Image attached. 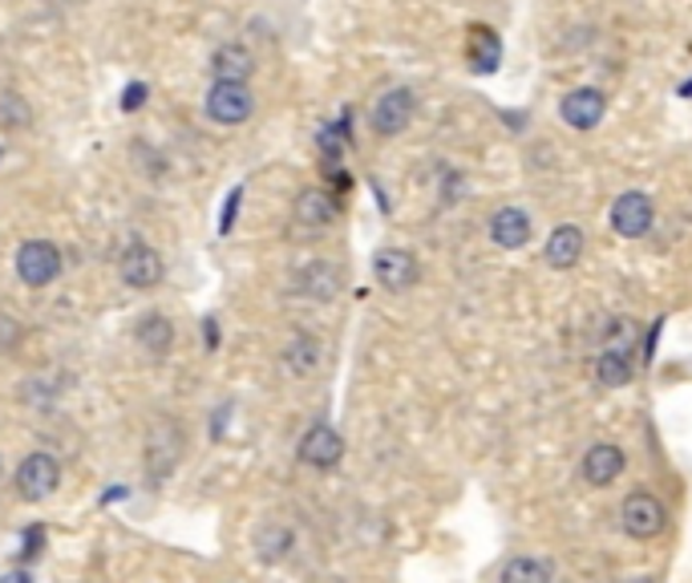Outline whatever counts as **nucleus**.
I'll use <instances>...</instances> for the list:
<instances>
[{
  "instance_id": "nucleus-16",
  "label": "nucleus",
  "mask_w": 692,
  "mask_h": 583,
  "mask_svg": "<svg viewBox=\"0 0 692 583\" xmlns=\"http://www.w3.org/2000/svg\"><path fill=\"white\" fill-rule=\"evenodd\" d=\"M583 247H587V239H583L580 224H558L543 244V259H547V268L567 271L583 259Z\"/></svg>"
},
{
  "instance_id": "nucleus-14",
  "label": "nucleus",
  "mask_w": 692,
  "mask_h": 583,
  "mask_svg": "<svg viewBox=\"0 0 692 583\" xmlns=\"http://www.w3.org/2000/svg\"><path fill=\"white\" fill-rule=\"evenodd\" d=\"M162 271H167V264H162V256H158L155 247L130 244L122 251V280L130 284V288H138V292L158 288V284H162Z\"/></svg>"
},
{
  "instance_id": "nucleus-28",
  "label": "nucleus",
  "mask_w": 692,
  "mask_h": 583,
  "mask_svg": "<svg viewBox=\"0 0 692 583\" xmlns=\"http://www.w3.org/2000/svg\"><path fill=\"white\" fill-rule=\"evenodd\" d=\"M620 583H660L656 575H627V580H620Z\"/></svg>"
},
{
  "instance_id": "nucleus-20",
  "label": "nucleus",
  "mask_w": 692,
  "mask_h": 583,
  "mask_svg": "<svg viewBox=\"0 0 692 583\" xmlns=\"http://www.w3.org/2000/svg\"><path fill=\"white\" fill-rule=\"evenodd\" d=\"M320 357H324V345L316 337H308V333L291 337V345L284 348V365H288L296 377H313V373L320 369Z\"/></svg>"
},
{
  "instance_id": "nucleus-5",
  "label": "nucleus",
  "mask_w": 692,
  "mask_h": 583,
  "mask_svg": "<svg viewBox=\"0 0 692 583\" xmlns=\"http://www.w3.org/2000/svg\"><path fill=\"white\" fill-rule=\"evenodd\" d=\"M373 280L393 296H402V292H414L422 284V264L405 247H380L373 256Z\"/></svg>"
},
{
  "instance_id": "nucleus-11",
  "label": "nucleus",
  "mask_w": 692,
  "mask_h": 583,
  "mask_svg": "<svg viewBox=\"0 0 692 583\" xmlns=\"http://www.w3.org/2000/svg\"><path fill=\"white\" fill-rule=\"evenodd\" d=\"M531 239H535V219H531V211L506 202V207H498V211L491 215V244L494 247H503V251H523Z\"/></svg>"
},
{
  "instance_id": "nucleus-13",
  "label": "nucleus",
  "mask_w": 692,
  "mask_h": 583,
  "mask_svg": "<svg viewBox=\"0 0 692 583\" xmlns=\"http://www.w3.org/2000/svg\"><path fill=\"white\" fill-rule=\"evenodd\" d=\"M466 66L474 69L478 78H486V73H494V69L503 66V37H498V29H491V24H469Z\"/></svg>"
},
{
  "instance_id": "nucleus-23",
  "label": "nucleus",
  "mask_w": 692,
  "mask_h": 583,
  "mask_svg": "<svg viewBox=\"0 0 692 583\" xmlns=\"http://www.w3.org/2000/svg\"><path fill=\"white\" fill-rule=\"evenodd\" d=\"M29 126H33V106H29L21 93H0V130L21 135Z\"/></svg>"
},
{
  "instance_id": "nucleus-15",
  "label": "nucleus",
  "mask_w": 692,
  "mask_h": 583,
  "mask_svg": "<svg viewBox=\"0 0 692 583\" xmlns=\"http://www.w3.org/2000/svg\"><path fill=\"white\" fill-rule=\"evenodd\" d=\"M340 268H333L328 259H313V264H304L296 276H291V288L296 296H308V300H336L340 296Z\"/></svg>"
},
{
  "instance_id": "nucleus-6",
  "label": "nucleus",
  "mask_w": 692,
  "mask_h": 583,
  "mask_svg": "<svg viewBox=\"0 0 692 583\" xmlns=\"http://www.w3.org/2000/svg\"><path fill=\"white\" fill-rule=\"evenodd\" d=\"M256 113V93L247 81H215L207 93V118L219 126H244Z\"/></svg>"
},
{
  "instance_id": "nucleus-25",
  "label": "nucleus",
  "mask_w": 692,
  "mask_h": 583,
  "mask_svg": "<svg viewBox=\"0 0 692 583\" xmlns=\"http://www.w3.org/2000/svg\"><path fill=\"white\" fill-rule=\"evenodd\" d=\"M462 187H466V179H462V175H454V170H449L446 175V182H442V202H458L462 199Z\"/></svg>"
},
{
  "instance_id": "nucleus-21",
  "label": "nucleus",
  "mask_w": 692,
  "mask_h": 583,
  "mask_svg": "<svg viewBox=\"0 0 692 583\" xmlns=\"http://www.w3.org/2000/svg\"><path fill=\"white\" fill-rule=\"evenodd\" d=\"M291 547H296V535H291L284 523H264V527L256 531V551L264 563H279Z\"/></svg>"
},
{
  "instance_id": "nucleus-8",
  "label": "nucleus",
  "mask_w": 692,
  "mask_h": 583,
  "mask_svg": "<svg viewBox=\"0 0 692 583\" xmlns=\"http://www.w3.org/2000/svg\"><path fill=\"white\" fill-rule=\"evenodd\" d=\"M17 276L29 288H49L61 276V251L49 239H29L17 247Z\"/></svg>"
},
{
  "instance_id": "nucleus-22",
  "label": "nucleus",
  "mask_w": 692,
  "mask_h": 583,
  "mask_svg": "<svg viewBox=\"0 0 692 583\" xmlns=\"http://www.w3.org/2000/svg\"><path fill=\"white\" fill-rule=\"evenodd\" d=\"M138 345L150 357H167L170 345H175V325H170L167 316H146L142 325H138Z\"/></svg>"
},
{
  "instance_id": "nucleus-10",
  "label": "nucleus",
  "mask_w": 692,
  "mask_h": 583,
  "mask_svg": "<svg viewBox=\"0 0 692 583\" xmlns=\"http://www.w3.org/2000/svg\"><path fill=\"white\" fill-rule=\"evenodd\" d=\"M57 483H61V466H57L53 454H29V458L17 466V491H21V498H29V503L49 498V494L57 491Z\"/></svg>"
},
{
  "instance_id": "nucleus-2",
  "label": "nucleus",
  "mask_w": 692,
  "mask_h": 583,
  "mask_svg": "<svg viewBox=\"0 0 692 583\" xmlns=\"http://www.w3.org/2000/svg\"><path fill=\"white\" fill-rule=\"evenodd\" d=\"M414 118H417V93L409 90V86H393V90H385L369 110V126L377 138L405 135V130L414 126Z\"/></svg>"
},
{
  "instance_id": "nucleus-1",
  "label": "nucleus",
  "mask_w": 692,
  "mask_h": 583,
  "mask_svg": "<svg viewBox=\"0 0 692 583\" xmlns=\"http://www.w3.org/2000/svg\"><path fill=\"white\" fill-rule=\"evenodd\" d=\"M620 531L636 543H652L669 531V506L660 503L652 491H632L620 503Z\"/></svg>"
},
{
  "instance_id": "nucleus-9",
  "label": "nucleus",
  "mask_w": 692,
  "mask_h": 583,
  "mask_svg": "<svg viewBox=\"0 0 692 583\" xmlns=\"http://www.w3.org/2000/svg\"><path fill=\"white\" fill-rule=\"evenodd\" d=\"M603 113H607V98H603V90H595V86H580V90H571L558 98V118H563L571 130H580V135L595 130V126L603 122Z\"/></svg>"
},
{
  "instance_id": "nucleus-3",
  "label": "nucleus",
  "mask_w": 692,
  "mask_h": 583,
  "mask_svg": "<svg viewBox=\"0 0 692 583\" xmlns=\"http://www.w3.org/2000/svg\"><path fill=\"white\" fill-rule=\"evenodd\" d=\"M607 224L620 239H644L652 236V227H656V202L647 191H624L620 199L612 202V211H607Z\"/></svg>"
},
{
  "instance_id": "nucleus-18",
  "label": "nucleus",
  "mask_w": 692,
  "mask_h": 583,
  "mask_svg": "<svg viewBox=\"0 0 692 583\" xmlns=\"http://www.w3.org/2000/svg\"><path fill=\"white\" fill-rule=\"evenodd\" d=\"M211 73H215V81H247L256 73V57H251L247 46H239V41H227V46L215 49Z\"/></svg>"
},
{
  "instance_id": "nucleus-26",
  "label": "nucleus",
  "mask_w": 692,
  "mask_h": 583,
  "mask_svg": "<svg viewBox=\"0 0 692 583\" xmlns=\"http://www.w3.org/2000/svg\"><path fill=\"white\" fill-rule=\"evenodd\" d=\"M142 101H146V86H142V81H135V86L122 93V110H138Z\"/></svg>"
},
{
  "instance_id": "nucleus-19",
  "label": "nucleus",
  "mask_w": 692,
  "mask_h": 583,
  "mask_svg": "<svg viewBox=\"0 0 692 583\" xmlns=\"http://www.w3.org/2000/svg\"><path fill=\"white\" fill-rule=\"evenodd\" d=\"M498 583H555V567L543 555H511L498 572Z\"/></svg>"
},
{
  "instance_id": "nucleus-17",
  "label": "nucleus",
  "mask_w": 692,
  "mask_h": 583,
  "mask_svg": "<svg viewBox=\"0 0 692 583\" xmlns=\"http://www.w3.org/2000/svg\"><path fill=\"white\" fill-rule=\"evenodd\" d=\"M592 377L600 389H624L636 377V353L632 348H600L592 365Z\"/></svg>"
},
{
  "instance_id": "nucleus-12",
  "label": "nucleus",
  "mask_w": 692,
  "mask_h": 583,
  "mask_svg": "<svg viewBox=\"0 0 692 583\" xmlns=\"http://www.w3.org/2000/svg\"><path fill=\"white\" fill-rule=\"evenodd\" d=\"M296 224L304 227V231H328V227L336 224V215H340V202H336V195L328 191V187H304L300 195H296Z\"/></svg>"
},
{
  "instance_id": "nucleus-4",
  "label": "nucleus",
  "mask_w": 692,
  "mask_h": 583,
  "mask_svg": "<svg viewBox=\"0 0 692 583\" xmlns=\"http://www.w3.org/2000/svg\"><path fill=\"white\" fill-rule=\"evenodd\" d=\"M627 471V449L620 442H592L580 458V478L595 491H607L624 478Z\"/></svg>"
},
{
  "instance_id": "nucleus-7",
  "label": "nucleus",
  "mask_w": 692,
  "mask_h": 583,
  "mask_svg": "<svg viewBox=\"0 0 692 583\" xmlns=\"http://www.w3.org/2000/svg\"><path fill=\"white\" fill-rule=\"evenodd\" d=\"M296 454H300L304 466H313V471L328 474V471H336V466L345 462V437H340V429H336V426H328V422H316V426L304 429Z\"/></svg>"
},
{
  "instance_id": "nucleus-24",
  "label": "nucleus",
  "mask_w": 692,
  "mask_h": 583,
  "mask_svg": "<svg viewBox=\"0 0 692 583\" xmlns=\"http://www.w3.org/2000/svg\"><path fill=\"white\" fill-rule=\"evenodd\" d=\"M24 340V325L12 313H0V353H12V348Z\"/></svg>"
},
{
  "instance_id": "nucleus-27",
  "label": "nucleus",
  "mask_w": 692,
  "mask_h": 583,
  "mask_svg": "<svg viewBox=\"0 0 692 583\" xmlns=\"http://www.w3.org/2000/svg\"><path fill=\"white\" fill-rule=\"evenodd\" d=\"M0 583H33V580H29V572H9L0 575Z\"/></svg>"
}]
</instances>
